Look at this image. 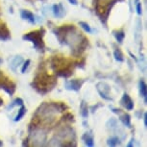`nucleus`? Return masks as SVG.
<instances>
[{"instance_id":"24","label":"nucleus","mask_w":147,"mask_h":147,"mask_svg":"<svg viewBox=\"0 0 147 147\" xmlns=\"http://www.w3.org/2000/svg\"><path fill=\"white\" fill-rule=\"evenodd\" d=\"M138 0H136V2H137V3H138Z\"/></svg>"},{"instance_id":"15","label":"nucleus","mask_w":147,"mask_h":147,"mask_svg":"<svg viewBox=\"0 0 147 147\" xmlns=\"http://www.w3.org/2000/svg\"><path fill=\"white\" fill-rule=\"evenodd\" d=\"M79 25L82 27L83 29L85 30L86 32H88V33H90L91 32V29H90V25H88V23H86V22H83V21H80L79 22Z\"/></svg>"},{"instance_id":"23","label":"nucleus","mask_w":147,"mask_h":147,"mask_svg":"<svg viewBox=\"0 0 147 147\" xmlns=\"http://www.w3.org/2000/svg\"><path fill=\"white\" fill-rule=\"evenodd\" d=\"M2 63V60H1V59H0V63Z\"/></svg>"},{"instance_id":"2","label":"nucleus","mask_w":147,"mask_h":147,"mask_svg":"<svg viewBox=\"0 0 147 147\" xmlns=\"http://www.w3.org/2000/svg\"><path fill=\"white\" fill-rule=\"evenodd\" d=\"M10 38H11L10 31H9V29L7 28L6 24L0 21V40H9Z\"/></svg>"},{"instance_id":"14","label":"nucleus","mask_w":147,"mask_h":147,"mask_svg":"<svg viewBox=\"0 0 147 147\" xmlns=\"http://www.w3.org/2000/svg\"><path fill=\"white\" fill-rule=\"evenodd\" d=\"M81 113L82 115L84 116V117H87L88 115V107L86 106V103L85 102H83L82 105H81Z\"/></svg>"},{"instance_id":"12","label":"nucleus","mask_w":147,"mask_h":147,"mask_svg":"<svg viewBox=\"0 0 147 147\" xmlns=\"http://www.w3.org/2000/svg\"><path fill=\"white\" fill-rule=\"evenodd\" d=\"M115 58L116 61H118V62H123L124 59H123V55H122L121 51L119 50V49H116L115 51Z\"/></svg>"},{"instance_id":"20","label":"nucleus","mask_w":147,"mask_h":147,"mask_svg":"<svg viewBox=\"0 0 147 147\" xmlns=\"http://www.w3.org/2000/svg\"><path fill=\"white\" fill-rule=\"evenodd\" d=\"M69 2H70L71 4H73V5H77V0H68Z\"/></svg>"},{"instance_id":"16","label":"nucleus","mask_w":147,"mask_h":147,"mask_svg":"<svg viewBox=\"0 0 147 147\" xmlns=\"http://www.w3.org/2000/svg\"><path fill=\"white\" fill-rule=\"evenodd\" d=\"M30 65V60H27L25 63H24V65H23V67H22L21 69V71H22V73H25V71H26V69L28 68V66Z\"/></svg>"},{"instance_id":"19","label":"nucleus","mask_w":147,"mask_h":147,"mask_svg":"<svg viewBox=\"0 0 147 147\" xmlns=\"http://www.w3.org/2000/svg\"><path fill=\"white\" fill-rule=\"evenodd\" d=\"M144 125L147 126V115L144 113Z\"/></svg>"},{"instance_id":"13","label":"nucleus","mask_w":147,"mask_h":147,"mask_svg":"<svg viewBox=\"0 0 147 147\" xmlns=\"http://www.w3.org/2000/svg\"><path fill=\"white\" fill-rule=\"evenodd\" d=\"M119 143V140L117 138H112L108 140V145L110 146H115Z\"/></svg>"},{"instance_id":"4","label":"nucleus","mask_w":147,"mask_h":147,"mask_svg":"<svg viewBox=\"0 0 147 147\" xmlns=\"http://www.w3.org/2000/svg\"><path fill=\"white\" fill-rule=\"evenodd\" d=\"M121 104L126 108L127 110H132L134 108V103H133L132 99L130 98V96L128 94H124L123 97L121 99Z\"/></svg>"},{"instance_id":"1","label":"nucleus","mask_w":147,"mask_h":147,"mask_svg":"<svg viewBox=\"0 0 147 147\" xmlns=\"http://www.w3.org/2000/svg\"><path fill=\"white\" fill-rule=\"evenodd\" d=\"M42 36H43V30H37V31L31 32V33H29V34L23 36V40L32 41L36 48L41 49V48H43V46H44Z\"/></svg>"},{"instance_id":"8","label":"nucleus","mask_w":147,"mask_h":147,"mask_svg":"<svg viewBox=\"0 0 147 147\" xmlns=\"http://www.w3.org/2000/svg\"><path fill=\"white\" fill-rule=\"evenodd\" d=\"M140 94L141 96L144 98V102L146 104V96H147V90H146V84L145 82L141 80L140 83Z\"/></svg>"},{"instance_id":"21","label":"nucleus","mask_w":147,"mask_h":147,"mask_svg":"<svg viewBox=\"0 0 147 147\" xmlns=\"http://www.w3.org/2000/svg\"><path fill=\"white\" fill-rule=\"evenodd\" d=\"M133 140H131V142H130V143L128 144V146H129V147L133 145Z\"/></svg>"},{"instance_id":"22","label":"nucleus","mask_w":147,"mask_h":147,"mask_svg":"<svg viewBox=\"0 0 147 147\" xmlns=\"http://www.w3.org/2000/svg\"><path fill=\"white\" fill-rule=\"evenodd\" d=\"M2 145H3V143H2L1 141H0V146H2Z\"/></svg>"},{"instance_id":"10","label":"nucleus","mask_w":147,"mask_h":147,"mask_svg":"<svg viewBox=\"0 0 147 147\" xmlns=\"http://www.w3.org/2000/svg\"><path fill=\"white\" fill-rule=\"evenodd\" d=\"M25 113H26V108L24 107L23 105H21V108H20V109H19L18 113V115H16V118H15V120H16V121L20 120V119L24 116V115H25Z\"/></svg>"},{"instance_id":"5","label":"nucleus","mask_w":147,"mask_h":147,"mask_svg":"<svg viewBox=\"0 0 147 147\" xmlns=\"http://www.w3.org/2000/svg\"><path fill=\"white\" fill-rule=\"evenodd\" d=\"M82 83L83 82L79 81L78 79L71 80V81L67 82V84H66V88H68V90H79L82 86Z\"/></svg>"},{"instance_id":"7","label":"nucleus","mask_w":147,"mask_h":147,"mask_svg":"<svg viewBox=\"0 0 147 147\" xmlns=\"http://www.w3.org/2000/svg\"><path fill=\"white\" fill-rule=\"evenodd\" d=\"M21 16L23 19H25V20H28L30 23H35V16L34 15L29 12V11H21Z\"/></svg>"},{"instance_id":"3","label":"nucleus","mask_w":147,"mask_h":147,"mask_svg":"<svg viewBox=\"0 0 147 147\" xmlns=\"http://www.w3.org/2000/svg\"><path fill=\"white\" fill-rule=\"evenodd\" d=\"M113 112L117 113L120 115V120L123 122L124 125H126L127 127L131 126V121H130V115H127L125 113H121V110H117V109H113Z\"/></svg>"},{"instance_id":"9","label":"nucleus","mask_w":147,"mask_h":147,"mask_svg":"<svg viewBox=\"0 0 147 147\" xmlns=\"http://www.w3.org/2000/svg\"><path fill=\"white\" fill-rule=\"evenodd\" d=\"M83 140H85L86 145H88V146H93V138L91 137L90 135H88V133H86V134L83 136Z\"/></svg>"},{"instance_id":"11","label":"nucleus","mask_w":147,"mask_h":147,"mask_svg":"<svg viewBox=\"0 0 147 147\" xmlns=\"http://www.w3.org/2000/svg\"><path fill=\"white\" fill-rule=\"evenodd\" d=\"M113 35H115V37L116 38V40L118 41V42H122V40H123L124 37H125V35H124V32L123 31H118V32H113Z\"/></svg>"},{"instance_id":"6","label":"nucleus","mask_w":147,"mask_h":147,"mask_svg":"<svg viewBox=\"0 0 147 147\" xmlns=\"http://www.w3.org/2000/svg\"><path fill=\"white\" fill-rule=\"evenodd\" d=\"M53 12H54V15L57 16V18H63L65 16V9H63V5L62 4H57V5H54L53 6Z\"/></svg>"},{"instance_id":"17","label":"nucleus","mask_w":147,"mask_h":147,"mask_svg":"<svg viewBox=\"0 0 147 147\" xmlns=\"http://www.w3.org/2000/svg\"><path fill=\"white\" fill-rule=\"evenodd\" d=\"M137 13L138 15H141V13H142V11H141V3H140V2L137 3Z\"/></svg>"},{"instance_id":"18","label":"nucleus","mask_w":147,"mask_h":147,"mask_svg":"<svg viewBox=\"0 0 147 147\" xmlns=\"http://www.w3.org/2000/svg\"><path fill=\"white\" fill-rule=\"evenodd\" d=\"M15 105H20V106H21V105H23V101H22L20 98L16 99V100L15 102H13V106H12V107H13Z\"/></svg>"}]
</instances>
